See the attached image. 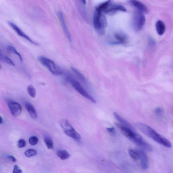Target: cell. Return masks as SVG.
<instances>
[{"instance_id": "6da1fadb", "label": "cell", "mask_w": 173, "mask_h": 173, "mask_svg": "<svg viewBox=\"0 0 173 173\" xmlns=\"http://www.w3.org/2000/svg\"><path fill=\"white\" fill-rule=\"evenodd\" d=\"M115 124L126 137L138 146L149 152L153 151L152 147L135 131L124 127L120 123L115 122Z\"/></svg>"}, {"instance_id": "7a4b0ae2", "label": "cell", "mask_w": 173, "mask_h": 173, "mask_svg": "<svg viewBox=\"0 0 173 173\" xmlns=\"http://www.w3.org/2000/svg\"><path fill=\"white\" fill-rule=\"evenodd\" d=\"M135 126L144 134L157 142L166 147H172V144L168 139L159 134L149 126L139 122H136L135 123Z\"/></svg>"}, {"instance_id": "3957f363", "label": "cell", "mask_w": 173, "mask_h": 173, "mask_svg": "<svg viewBox=\"0 0 173 173\" xmlns=\"http://www.w3.org/2000/svg\"><path fill=\"white\" fill-rule=\"evenodd\" d=\"M102 12L95 9L93 16V25L99 34L103 35L105 33V28L107 26V21Z\"/></svg>"}, {"instance_id": "277c9868", "label": "cell", "mask_w": 173, "mask_h": 173, "mask_svg": "<svg viewBox=\"0 0 173 173\" xmlns=\"http://www.w3.org/2000/svg\"><path fill=\"white\" fill-rule=\"evenodd\" d=\"M38 59L40 63L44 66L47 68L52 75L59 76L63 74V71L52 60L43 56H40L38 57Z\"/></svg>"}, {"instance_id": "5b68a950", "label": "cell", "mask_w": 173, "mask_h": 173, "mask_svg": "<svg viewBox=\"0 0 173 173\" xmlns=\"http://www.w3.org/2000/svg\"><path fill=\"white\" fill-rule=\"evenodd\" d=\"M59 123L64 132L68 136L72 138L77 141H81L80 135L75 131L67 120H60Z\"/></svg>"}, {"instance_id": "8992f818", "label": "cell", "mask_w": 173, "mask_h": 173, "mask_svg": "<svg viewBox=\"0 0 173 173\" xmlns=\"http://www.w3.org/2000/svg\"><path fill=\"white\" fill-rule=\"evenodd\" d=\"M67 79L70 81L73 88L81 96L88 99L93 103H96V100L85 90L78 81L69 75L67 76Z\"/></svg>"}, {"instance_id": "52a82bcc", "label": "cell", "mask_w": 173, "mask_h": 173, "mask_svg": "<svg viewBox=\"0 0 173 173\" xmlns=\"http://www.w3.org/2000/svg\"><path fill=\"white\" fill-rule=\"evenodd\" d=\"M145 17L143 13L136 10L134 14L133 25L134 30L138 32L142 29L145 22Z\"/></svg>"}, {"instance_id": "ba28073f", "label": "cell", "mask_w": 173, "mask_h": 173, "mask_svg": "<svg viewBox=\"0 0 173 173\" xmlns=\"http://www.w3.org/2000/svg\"><path fill=\"white\" fill-rule=\"evenodd\" d=\"M114 37L116 40V41L109 42L111 45L125 44L128 42V38L127 35L122 32L116 33L114 34Z\"/></svg>"}, {"instance_id": "9c48e42d", "label": "cell", "mask_w": 173, "mask_h": 173, "mask_svg": "<svg viewBox=\"0 0 173 173\" xmlns=\"http://www.w3.org/2000/svg\"><path fill=\"white\" fill-rule=\"evenodd\" d=\"M119 11L126 12L127 10L122 5L113 3L112 2L109 5L104 13L107 14L112 15Z\"/></svg>"}, {"instance_id": "30bf717a", "label": "cell", "mask_w": 173, "mask_h": 173, "mask_svg": "<svg viewBox=\"0 0 173 173\" xmlns=\"http://www.w3.org/2000/svg\"><path fill=\"white\" fill-rule=\"evenodd\" d=\"M12 114L13 116L17 117L20 115L22 109L20 104L15 102H9L8 104Z\"/></svg>"}, {"instance_id": "8fae6325", "label": "cell", "mask_w": 173, "mask_h": 173, "mask_svg": "<svg viewBox=\"0 0 173 173\" xmlns=\"http://www.w3.org/2000/svg\"><path fill=\"white\" fill-rule=\"evenodd\" d=\"M8 23L9 26L12 28L13 30L17 33L18 35L22 37L23 38L26 39L31 42V43L35 45H38V44L37 43L33 41L28 36H27L26 34H25L16 25L11 22H9Z\"/></svg>"}, {"instance_id": "7c38bea8", "label": "cell", "mask_w": 173, "mask_h": 173, "mask_svg": "<svg viewBox=\"0 0 173 173\" xmlns=\"http://www.w3.org/2000/svg\"><path fill=\"white\" fill-rule=\"evenodd\" d=\"M139 153V158L140 162L142 168L143 170H146L149 166L148 157L146 153L142 150H138Z\"/></svg>"}, {"instance_id": "4fadbf2b", "label": "cell", "mask_w": 173, "mask_h": 173, "mask_svg": "<svg viewBox=\"0 0 173 173\" xmlns=\"http://www.w3.org/2000/svg\"><path fill=\"white\" fill-rule=\"evenodd\" d=\"M129 3L133 6L136 8L138 10L146 14L148 13V9L142 3L137 0H129Z\"/></svg>"}, {"instance_id": "5bb4252c", "label": "cell", "mask_w": 173, "mask_h": 173, "mask_svg": "<svg viewBox=\"0 0 173 173\" xmlns=\"http://www.w3.org/2000/svg\"><path fill=\"white\" fill-rule=\"evenodd\" d=\"M58 16L59 17L60 22L63 28V30L67 36V37L70 42H71V34H70L69 30L66 25L64 18L63 16V14L61 12H59L58 13Z\"/></svg>"}, {"instance_id": "9a60e30c", "label": "cell", "mask_w": 173, "mask_h": 173, "mask_svg": "<svg viewBox=\"0 0 173 173\" xmlns=\"http://www.w3.org/2000/svg\"><path fill=\"white\" fill-rule=\"evenodd\" d=\"M114 115L116 119L120 122V124H122L124 127L135 131L134 128L133 126H132L131 124L128 122L127 120L124 119L121 116H120L116 112H114Z\"/></svg>"}, {"instance_id": "2e32d148", "label": "cell", "mask_w": 173, "mask_h": 173, "mask_svg": "<svg viewBox=\"0 0 173 173\" xmlns=\"http://www.w3.org/2000/svg\"><path fill=\"white\" fill-rule=\"evenodd\" d=\"M155 28L157 33L159 35L162 36L164 34L166 31V25L162 21L158 20L155 24Z\"/></svg>"}, {"instance_id": "e0dca14e", "label": "cell", "mask_w": 173, "mask_h": 173, "mask_svg": "<svg viewBox=\"0 0 173 173\" xmlns=\"http://www.w3.org/2000/svg\"><path fill=\"white\" fill-rule=\"evenodd\" d=\"M25 107L31 117L34 119H36L37 114L33 106L30 103L27 102L25 104Z\"/></svg>"}, {"instance_id": "ac0fdd59", "label": "cell", "mask_w": 173, "mask_h": 173, "mask_svg": "<svg viewBox=\"0 0 173 173\" xmlns=\"http://www.w3.org/2000/svg\"><path fill=\"white\" fill-rule=\"evenodd\" d=\"M0 61L13 66H15L14 62L10 58L4 55L1 50H0Z\"/></svg>"}, {"instance_id": "d6986e66", "label": "cell", "mask_w": 173, "mask_h": 173, "mask_svg": "<svg viewBox=\"0 0 173 173\" xmlns=\"http://www.w3.org/2000/svg\"><path fill=\"white\" fill-rule=\"evenodd\" d=\"M58 156L62 160H64L69 159L71 155L68 151L65 150H60L57 151Z\"/></svg>"}, {"instance_id": "ffe728a7", "label": "cell", "mask_w": 173, "mask_h": 173, "mask_svg": "<svg viewBox=\"0 0 173 173\" xmlns=\"http://www.w3.org/2000/svg\"><path fill=\"white\" fill-rule=\"evenodd\" d=\"M113 2V0H108L100 4V5L97 6L96 7V9L100 11L101 12H104L107 8L109 6L111 3Z\"/></svg>"}, {"instance_id": "44dd1931", "label": "cell", "mask_w": 173, "mask_h": 173, "mask_svg": "<svg viewBox=\"0 0 173 173\" xmlns=\"http://www.w3.org/2000/svg\"><path fill=\"white\" fill-rule=\"evenodd\" d=\"M71 70L75 73L79 79H80L81 82H82L85 85H88V83H87L86 79H85L84 76L80 72H79L78 70L75 69V68L71 67Z\"/></svg>"}, {"instance_id": "7402d4cb", "label": "cell", "mask_w": 173, "mask_h": 173, "mask_svg": "<svg viewBox=\"0 0 173 173\" xmlns=\"http://www.w3.org/2000/svg\"><path fill=\"white\" fill-rule=\"evenodd\" d=\"M44 141L48 149H53L54 143L51 137L49 136H45L44 138Z\"/></svg>"}, {"instance_id": "603a6c76", "label": "cell", "mask_w": 173, "mask_h": 173, "mask_svg": "<svg viewBox=\"0 0 173 173\" xmlns=\"http://www.w3.org/2000/svg\"><path fill=\"white\" fill-rule=\"evenodd\" d=\"M7 50L9 52H11V53L14 54H15V55L18 56L20 61H22L23 59L22 56H21L20 54L17 51L14 47L11 45H9L7 46Z\"/></svg>"}, {"instance_id": "cb8c5ba5", "label": "cell", "mask_w": 173, "mask_h": 173, "mask_svg": "<svg viewBox=\"0 0 173 173\" xmlns=\"http://www.w3.org/2000/svg\"><path fill=\"white\" fill-rule=\"evenodd\" d=\"M27 91L29 96L31 98H35L36 94V91L35 87L32 85H28L27 88Z\"/></svg>"}, {"instance_id": "d4e9b609", "label": "cell", "mask_w": 173, "mask_h": 173, "mask_svg": "<svg viewBox=\"0 0 173 173\" xmlns=\"http://www.w3.org/2000/svg\"><path fill=\"white\" fill-rule=\"evenodd\" d=\"M129 154L131 157L135 160H137L139 158V153L138 150H133L130 149L129 151Z\"/></svg>"}, {"instance_id": "484cf974", "label": "cell", "mask_w": 173, "mask_h": 173, "mask_svg": "<svg viewBox=\"0 0 173 173\" xmlns=\"http://www.w3.org/2000/svg\"><path fill=\"white\" fill-rule=\"evenodd\" d=\"M36 151L34 149H29L25 151L24 154L26 157L30 158L36 155Z\"/></svg>"}, {"instance_id": "4316f807", "label": "cell", "mask_w": 173, "mask_h": 173, "mask_svg": "<svg viewBox=\"0 0 173 173\" xmlns=\"http://www.w3.org/2000/svg\"><path fill=\"white\" fill-rule=\"evenodd\" d=\"M38 139L37 137L35 136H33L30 138L29 139V142L32 145H35L38 142Z\"/></svg>"}, {"instance_id": "83f0119b", "label": "cell", "mask_w": 173, "mask_h": 173, "mask_svg": "<svg viewBox=\"0 0 173 173\" xmlns=\"http://www.w3.org/2000/svg\"><path fill=\"white\" fill-rule=\"evenodd\" d=\"M154 113L155 115L158 117H160L162 115L163 111L162 109L160 107H157L155 109Z\"/></svg>"}, {"instance_id": "f1b7e54d", "label": "cell", "mask_w": 173, "mask_h": 173, "mask_svg": "<svg viewBox=\"0 0 173 173\" xmlns=\"http://www.w3.org/2000/svg\"><path fill=\"white\" fill-rule=\"evenodd\" d=\"M18 147L20 148H22L26 146V142L24 140L20 139L18 141Z\"/></svg>"}, {"instance_id": "f546056e", "label": "cell", "mask_w": 173, "mask_h": 173, "mask_svg": "<svg viewBox=\"0 0 173 173\" xmlns=\"http://www.w3.org/2000/svg\"><path fill=\"white\" fill-rule=\"evenodd\" d=\"M107 130L108 133L111 134H115L116 133L114 127L108 128H107Z\"/></svg>"}, {"instance_id": "4dcf8cb0", "label": "cell", "mask_w": 173, "mask_h": 173, "mask_svg": "<svg viewBox=\"0 0 173 173\" xmlns=\"http://www.w3.org/2000/svg\"><path fill=\"white\" fill-rule=\"evenodd\" d=\"M22 172V170H20L18 166H14L13 172V173H21Z\"/></svg>"}, {"instance_id": "1f68e13d", "label": "cell", "mask_w": 173, "mask_h": 173, "mask_svg": "<svg viewBox=\"0 0 173 173\" xmlns=\"http://www.w3.org/2000/svg\"><path fill=\"white\" fill-rule=\"evenodd\" d=\"M7 158L13 162H15L17 161L16 159L14 157L12 156V155H9L7 157Z\"/></svg>"}, {"instance_id": "d6a6232c", "label": "cell", "mask_w": 173, "mask_h": 173, "mask_svg": "<svg viewBox=\"0 0 173 173\" xmlns=\"http://www.w3.org/2000/svg\"><path fill=\"white\" fill-rule=\"evenodd\" d=\"M82 2L84 5L86 4V0H81Z\"/></svg>"}, {"instance_id": "836d02e7", "label": "cell", "mask_w": 173, "mask_h": 173, "mask_svg": "<svg viewBox=\"0 0 173 173\" xmlns=\"http://www.w3.org/2000/svg\"><path fill=\"white\" fill-rule=\"evenodd\" d=\"M3 119L2 118H1V117L0 116V124H1L3 123Z\"/></svg>"}, {"instance_id": "e575fe53", "label": "cell", "mask_w": 173, "mask_h": 173, "mask_svg": "<svg viewBox=\"0 0 173 173\" xmlns=\"http://www.w3.org/2000/svg\"><path fill=\"white\" fill-rule=\"evenodd\" d=\"M1 68H2L1 65V63H0V69H1Z\"/></svg>"}]
</instances>
